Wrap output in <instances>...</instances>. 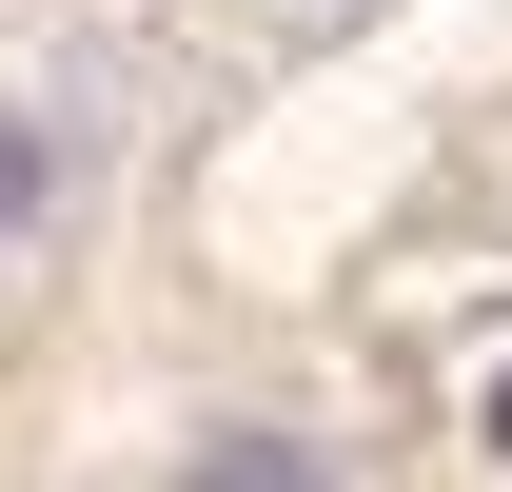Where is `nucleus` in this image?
I'll list each match as a JSON object with an SVG mask.
<instances>
[{
    "mask_svg": "<svg viewBox=\"0 0 512 492\" xmlns=\"http://www.w3.org/2000/svg\"><path fill=\"white\" fill-rule=\"evenodd\" d=\"M493 453H512V374H493Z\"/></svg>",
    "mask_w": 512,
    "mask_h": 492,
    "instance_id": "nucleus-1",
    "label": "nucleus"
}]
</instances>
